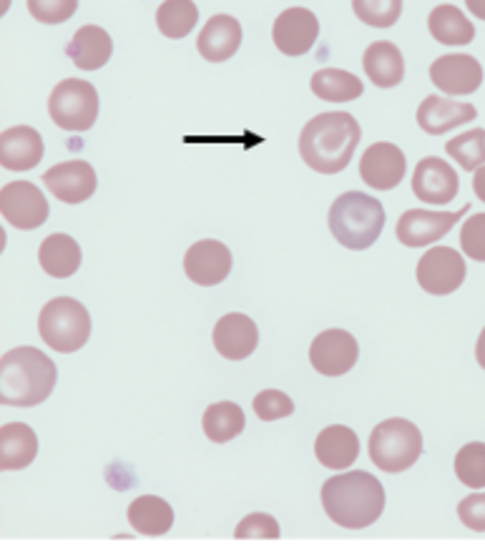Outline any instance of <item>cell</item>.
<instances>
[{"mask_svg":"<svg viewBox=\"0 0 485 560\" xmlns=\"http://www.w3.org/2000/svg\"><path fill=\"white\" fill-rule=\"evenodd\" d=\"M44 161V136L31 126H13L0 133V164L8 172H31Z\"/></svg>","mask_w":485,"mask_h":560,"instance_id":"obj_20","label":"cell"},{"mask_svg":"<svg viewBox=\"0 0 485 560\" xmlns=\"http://www.w3.org/2000/svg\"><path fill=\"white\" fill-rule=\"evenodd\" d=\"M322 508L339 528L362 530L385 511V488L365 470L335 475L322 486Z\"/></svg>","mask_w":485,"mask_h":560,"instance_id":"obj_2","label":"cell"},{"mask_svg":"<svg viewBox=\"0 0 485 560\" xmlns=\"http://www.w3.org/2000/svg\"><path fill=\"white\" fill-rule=\"evenodd\" d=\"M46 189L63 203H83L96 191V172L86 161H63L44 174Z\"/></svg>","mask_w":485,"mask_h":560,"instance_id":"obj_17","label":"cell"},{"mask_svg":"<svg viewBox=\"0 0 485 560\" xmlns=\"http://www.w3.org/2000/svg\"><path fill=\"white\" fill-rule=\"evenodd\" d=\"M79 11V0H28V13L38 23L58 25L73 19Z\"/></svg>","mask_w":485,"mask_h":560,"instance_id":"obj_36","label":"cell"},{"mask_svg":"<svg viewBox=\"0 0 485 560\" xmlns=\"http://www.w3.org/2000/svg\"><path fill=\"white\" fill-rule=\"evenodd\" d=\"M38 438L23 422H11L0 430V468L3 470H23L36 460Z\"/></svg>","mask_w":485,"mask_h":560,"instance_id":"obj_26","label":"cell"},{"mask_svg":"<svg viewBox=\"0 0 485 560\" xmlns=\"http://www.w3.org/2000/svg\"><path fill=\"white\" fill-rule=\"evenodd\" d=\"M129 523L139 536H166L174 525V511L164 498L141 495L129 505Z\"/></svg>","mask_w":485,"mask_h":560,"instance_id":"obj_27","label":"cell"},{"mask_svg":"<svg viewBox=\"0 0 485 560\" xmlns=\"http://www.w3.org/2000/svg\"><path fill=\"white\" fill-rule=\"evenodd\" d=\"M357 21L372 28H390L403 15V0H353Z\"/></svg>","mask_w":485,"mask_h":560,"instance_id":"obj_33","label":"cell"},{"mask_svg":"<svg viewBox=\"0 0 485 560\" xmlns=\"http://www.w3.org/2000/svg\"><path fill=\"white\" fill-rule=\"evenodd\" d=\"M111 54H114V40L101 25H83L66 46V56L81 71H99L111 61Z\"/></svg>","mask_w":485,"mask_h":560,"instance_id":"obj_22","label":"cell"},{"mask_svg":"<svg viewBox=\"0 0 485 560\" xmlns=\"http://www.w3.org/2000/svg\"><path fill=\"white\" fill-rule=\"evenodd\" d=\"M405 172H407L405 154L390 141L372 143L360 159L362 182L376 191L395 189L397 184H403Z\"/></svg>","mask_w":485,"mask_h":560,"instance_id":"obj_13","label":"cell"},{"mask_svg":"<svg viewBox=\"0 0 485 560\" xmlns=\"http://www.w3.org/2000/svg\"><path fill=\"white\" fill-rule=\"evenodd\" d=\"M199 23V8L194 0H166L157 11V25L166 38L182 40Z\"/></svg>","mask_w":485,"mask_h":560,"instance_id":"obj_31","label":"cell"},{"mask_svg":"<svg viewBox=\"0 0 485 560\" xmlns=\"http://www.w3.org/2000/svg\"><path fill=\"white\" fill-rule=\"evenodd\" d=\"M467 11H471L475 19L478 21H485V0H465Z\"/></svg>","mask_w":485,"mask_h":560,"instance_id":"obj_41","label":"cell"},{"mask_svg":"<svg viewBox=\"0 0 485 560\" xmlns=\"http://www.w3.org/2000/svg\"><path fill=\"white\" fill-rule=\"evenodd\" d=\"M314 455L330 470H347L360 455V438L347 425H330L314 440Z\"/></svg>","mask_w":485,"mask_h":560,"instance_id":"obj_23","label":"cell"},{"mask_svg":"<svg viewBox=\"0 0 485 560\" xmlns=\"http://www.w3.org/2000/svg\"><path fill=\"white\" fill-rule=\"evenodd\" d=\"M242 38H244V31L234 15H227V13L211 15V19L204 23V28L197 38L199 56L207 63H224L236 54V50H240Z\"/></svg>","mask_w":485,"mask_h":560,"instance_id":"obj_18","label":"cell"},{"mask_svg":"<svg viewBox=\"0 0 485 560\" xmlns=\"http://www.w3.org/2000/svg\"><path fill=\"white\" fill-rule=\"evenodd\" d=\"M475 360H478V364L485 370V327L478 337V345H475Z\"/></svg>","mask_w":485,"mask_h":560,"instance_id":"obj_42","label":"cell"},{"mask_svg":"<svg viewBox=\"0 0 485 560\" xmlns=\"http://www.w3.org/2000/svg\"><path fill=\"white\" fill-rule=\"evenodd\" d=\"M201 428H204V435H207L211 443L224 445V443H229V440L240 438L244 432V428H246L244 410L234 402L209 405L207 412H204V418H201Z\"/></svg>","mask_w":485,"mask_h":560,"instance_id":"obj_30","label":"cell"},{"mask_svg":"<svg viewBox=\"0 0 485 560\" xmlns=\"http://www.w3.org/2000/svg\"><path fill=\"white\" fill-rule=\"evenodd\" d=\"M430 36L442 46H467L475 38V25L455 5H438L428 15Z\"/></svg>","mask_w":485,"mask_h":560,"instance_id":"obj_28","label":"cell"},{"mask_svg":"<svg viewBox=\"0 0 485 560\" xmlns=\"http://www.w3.org/2000/svg\"><path fill=\"white\" fill-rule=\"evenodd\" d=\"M467 275L461 252L450 247H432L418 261V284L432 296L453 294L463 287Z\"/></svg>","mask_w":485,"mask_h":560,"instance_id":"obj_10","label":"cell"},{"mask_svg":"<svg viewBox=\"0 0 485 560\" xmlns=\"http://www.w3.org/2000/svg\"><path fill=\"white\" fill-rule=\"evenodd\" d=\"M423 455V435L411 420L390 418L372 430L370 460L385 472H405Z\"/></svg>","mask_w":485,"mask_h":560,"instance_id":"obj_6","label":"cell"},{"mask_svg":"<svg viewBox=\"0 0 485 560\" xmlns=\"http://www.w3.org/2000/svg\"><path fill=\"white\" fill-rule=\"evenodd\" d=\"M362 68L378 89H395L405 79V58L390 40H376L362 56Z\"/></svg>","mask_w":485,"mask_h":560,"instance_id":"obj_24","label":"cell"},{"mask_svg":"<svg viewBox=\"0 0 485 560\" xmlns=\"http://www.w3.org/2000/svg\"><path fill=\"white\" fill-rule=\"evenodd\" d=\"M357 358H360V347L345 329H325L310 345L312 368L325 377L347 375L357 364Z\"/></svg>","mask_w":485,"mask_h":560,"instance_id":"obj_11","label":"cell"},{"mask_svg":"<svg viewBox=\"0 0 485 560\" xmlns=\"http://www.w3.org/2000/svg\"><path fill=\"white\" fill-rule=\"evenodd\" d=\"M473 191H475V197L485 203V166H481L473 176Z\"/></svg>","mask_w":485,"mask_h":560,"instance_id":"obj_40","label":"cell"},{"mask_svg":"<svg viewBox=\"0 0 485 560\" xmlns=\"http://www.w3.org/2000/svg\"><path fill=\"white\" fill-rule=\"evenodd\" d=\"M184 271L199 287L221 284L232 271V252L217 240H201L186 249Z\"/></svg>","mask_w":485,"mask_h":560,"instance_id":"obj_14","label":"cell"},{"mask_svg":"<svg viewBox=\"0 0 485 560\" xmlns=\"http://www.w3.org/2000/svg\"><path fill=\"white\" fill-rule=\"evenodd\" d=\"M448 156L461 164L465 172H478L481 166H485V131L483 129H471L455 139H450L446 143Z\"/></svg>","mask_w":485,"mask_h":560,"instance_id":"obj_32","label":"cell"},{"mask_svg":"<svg viewBox=\"0 0 485 560\" xmlns=\"http://www.w3.org/2000/svg\"><path fill=\"white\" fill-rule=\"evenodd\" d=\"M48 114L58 129L89 131L99 118V91L89 81L66 79L50 91Z\"/></svg>","mask_w":485,"mask_h":560,"instance_id":"obj_7","label":"cell"},{"mask_svg":"<svg viewBox=\"0 0 485 560\" xmlns=\"http://www.w3.org/2000/svg\"><path fill=\"white\" fill-rule=\"evenodd\" d=\"M455 475L467 488H485V443H471L458 450Z\"/></svg>","mask_w":485,"mask_h":560,"instance_id":"obj_34","label":"cell"},{"mask_svg":"<svg viewBox=\"0 0 485 560\" xmlns=\"http://www.w3.org/2000/svg\"><path fill=\"white\" fill-rule=\"evenodd\" d=\"M458 517L461 523L475 533H485V493H475L461 500L458 505Z\"/></svg>","mask_w":485,"mask_h":560,"instance_id":"obj_39","label":"cell"},{"mask_svg":"<svg viewBox=\"0 0 485 560\" xmlns=\"http://www.w3.org/2000/svg\"><path fill=\"white\" fill-rule=\"evenodd\" d=\"M259 329L242 312L224 314L215 327V347L229 362H242L257 350Z\"/></svg>","mask_w":485,"mask_h":560,"instance_id":"obj_19","label":"cell"},{"mask_svg":"<svg viewBox=\"0 0 485 560\" xmlns=\"http://www.w3.org/2000/svg\"><path fill=\"white\" fill-rule=\"evenodd\" d=\"M38 332L54 352H79L91 337V314L73 296H56L41 310Z\"/></svg>","mask_w":485,"mask_h":560,"instance_id":"obj_5","label":"cell"},{"mask_svg":"<svg viewBox=\"0 0 485 560\" xmlns=\"http://www.w3.org/2000/svg\"><path fill=\"white\" fill-rule=\"evenodd\" d=\"M58 370L36 347H15L0 360V405L36 407L54 393Z\"/></svg>","mask_w":485,"mask_h":560,"instance_id":"obj_3","label":"cell"},{"mask_svg":"<svg viewBox=\"0 0 485 560\" xmlns=\"http://www.w3.org/2000/svg\"><path fill=\"white\" fill-rule=\"evenodd\" d=\"M473 104H461V101H450L448 96H428L418 108V126L430 136L448 133L450 129L475 121Z\"/></svg>","mask_w":485,"mask_h":560,"instance_id":"obj_21","label":"cell"},{"mask_svg":"<svg viewBox=\"0 0 485 560\" xmlns=\"http://www.w3.org/2000/svg\"><path fill=\"white\" fill-rule=\"evenodd\" d=\"M317 36L320 21L308 8H287L285 13L277 15L275 25H272V40H275L279 54L289 58L310 54L312 46L317 44Z\"/></svg>","mask_w":485,"mask_h":560,"instance_id":"obj_12","label":"cell"},{"mask_svg":"<svg viewBox=\"0 0 485 560\" xmlns=\"http://www.w3.org/2000/svg\"><path fill=\"white\" fill-rule=\"evenodd\" d=\"M310 89L317 98L330 101V104H347L362 96L365 83L355 73L343 71V68H320L312 75Z\"/></svg>","mask_w":485,"mask_h":560,"instance_id":"obj_29","label":"cell"},{"mask_svg":"<svg viewBox=\"0 0 485 560\" xmlns=\"http://www.w3.org/2000/svg\"><path fill=\"white\" fill-rule=\"evenodd\" d=\"M461 182H458L455 168L438 156H425L420 164L415 166L413 174V194L423 203H450L458 197Z\"/></svg>","mask_w":485,"mask_h":560,"instance_id":"obj_15","label":"cell"},{"mask_svg":"<svg viewBox=\"0 0 485 560\" xmlns=\"http://www.w3.org/2000/svg\"><path fill=\"white\" fill-rule=\"evenodd\" d=\"M430 81L446 96H471L481 89L483 68L473 56L448 54L430 66Z\"/></svg>","mask_w":485,"mask_h":560,"instance_id":"obj_16","label":"cell"},{"mask_svg":"<svg viewBox=\"0 0 485 560\" xmlns=\"http://www.w3.org/2000/svg\"><path fill=\"white\" fill-rule=\"evenodd\" d=\"M471 211V203H465L458 211H428V209H411L397 219L395 234L400 244L411 249L428 247V244L440 242L442 236L450 234L461 219Z\"/></svg>","mask_w":485,"mask_h":560,"instance_id":"obj_8","label":"cell"},{"mask_svg":"<svg viewBox=\"0 0 485 560\" xmlns=\"http://www.w3.org/2000/svg\"><path fill=\"white\" fill-rule=\"evenodd\" d=\"M234 536L240 540H277L279 523L267 513H252L236 525Z\"/></svg>","mask_w":485,"mask_h":560,"instance_id":"obj_37","label":"cell"},{"mask_svg":"<svg viewBox=\"0 0 485 560\" xmlns=\"http://www.w3.org/2000/svg\"><path fill=\"white\" fill-rule=\"evenodd\" d=\"M360 143V124L347 112H327L304 124L300 156L312 172L339 174L350 166Z\"/></svg>","mask_w":485,"mask_h":560,"instance_id":"obj_1","label":"cell"},{"mask_svg":"<svg viewBox=\"0 0 485 560\" xmlns=\"http://www.w3.org/2000/svg\"><path fill=\"white\" fill-rule=\"evenodd\" d=\"M81 247L76 244L73 236L68 234H50L41 242L38 265L54 279H68L81 269Z\"/></svg>","mask_w":485,"mask_h":560,"instance_id":"obj_25","label":"cell"},{"mask_svg":"<svg viewBox=\"0 0 485 560\" xmlns=\"http://www.w3.org/2000/svg\"><path fill=\"white\" fill-rule=\"evenodd\" d=\"M252 407L262 422L282 420L295 412V402L289 400L285 393H279V389H262V393L254 397Z\"/></svg>","mask_w":485,"mask_h":560,"instance_id":"obj_35","label":"cell"},{"mask_svg":"<svg viewBox=\"0 0 485 560\" xmlns=\"http://www.w3.org/2000/svg\"><path fill=\"white\" fill-rule=\"evenodd\" d=\"M0 214L8 224L23 232L44 226L50 214L46 194L31 182H11L0 191Z\"/></svg>","mask_w":485,"mask_h":560,"instance_id":"obj_9","label":"cell"},{"mask_svg":"<svg viewBox=\"0 0 485 560\" xmlns=\"http://www.w3.org/2000/svg\"><path fill=\"white\" fill-rule=\"evenodd\" d=\"M461 247L467 259L485 261V214H473L461 226Z\"/></svg>","mask_w":485,"mask_h":560,"instance_id":"obj_38","label":"cell"},{"mask_svg":"<svg viewBox=\"0 0 485 560\" xmlns=\"http://www.w3.org/2000/svg\"><path fill=\"white\" fill-rule=\"evenodd\" d=\"M385 226V209L376 197L347 191L330 209V232L345 249L362 252L380 240Z\"/></svg>","mask_w":485,"mask_h":560,"instance_id":"obj_4","label":"cell"}]
</instances>
